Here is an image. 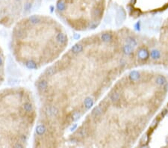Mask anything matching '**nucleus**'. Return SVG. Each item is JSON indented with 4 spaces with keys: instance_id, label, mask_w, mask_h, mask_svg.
<instances>
[{
    "instance_id": "obj_1",
    "label": "nucleus",
    "mask_w": 168,
    "mask_h": 148,
    "mask_svg": "<svg viewBox=\"0 0 168 148\" xmlns=\"http://www.w3.org/2000/svg\"><path fill=\"white\" fill-rule=\"evenodd\" d=\"M59 113V110L55 106H49L46 110V114L49 117H56Z\"/></svg>"
},
{
    "instance_id": "obj_2",
    "label": "nucleus",
    "mask_w": 168,
    "mask_h": 148,
    "mask_svg": "<svg viewBox=\"0 0 168 148\" xmlns=\"http://www.w3.org/2000/svg\"><path fill=\"white\" fill-rule=\"evenodd\" d=\"M149 56V53L146 49H140L138 52V58L140 60H146Z\"/></svg>"
},
{
    "instance_id": "obj_3",
    "label": "nucleus",
    "mask_w": 168,
    "mask_h": 148,
    "mask_svg": "<svg viewBox=\"0 0 168 148\" xmlns=\"http://www.w3.org/2000/svg\"><path fill=\"white\" fill-rule=\"evenodd\" d=\"M126 17V14H125V11H124L123 9L119 10L117 12V17H116V20H117V24L119 25L120 23H121L123 22V20L125 19Z\"/></svg>"
},
{
    "instance_id": "obj_4",
    "label": "nucleus",
    "mask_w": 168,
    "mask_h": 148,
    "mask_svg": "<svg viewBox=\"0 0 168 148\" xmlns=\"http://www.w3.org/2000/svg\"><path fill=\"white\" fill-rule=\"evenodd\" d=\"M55 39H56V41L60 44H65L67 40L66 35L63 33H58L57 35H56Z\"/></svg>"
},
{
    "instance_id": "obj_5",
    "label": "nucleus",
    "mask_w": 168,
    "mask_h": 148,
    "mask_svg": "<svg viewBox=\"0 0 168 148\" xmlns=\"http://www.w3.org/2000/svg\"><path fill=\"white\" fill-rule=\"evenodd\" d=\"M102 112H103V108L100 106H98L92 111L91 114L93 118H98V117L100 116L102 114Z\"/></svg>"
},
{
    "instance_id": "obj_6",
    "label": "nucleus",
    "mask_w": 168,
    "mask_h": 148,
    "mask_svg": "<svg viewBox=\"0 0 168 148\" xmlns=\"http://www.w3.org/2000/svg\"><path fill=\"white\" fill-rule=\"evenodd\" d=\"M140 78V75L138 71L133 70L129 73V79L131 81H132V82L138 81Z\"/></svg>"
},
{
    "instance_id": "obj_7",
    "label": "nucleus",
    "mask_w": 168,
    "mask_h": 148,
    "mask_svg": "<svg viewBox=\"0 0 168 148\" xmlns=\"http://www.w3.org/2000/svg\"><path fill=\"white\" fill-rule=\"evenodd\" d=\"M48 88V83L46 80H41L38 82V89L40 91H45Z\"/></svg>"
},
{
    "instance_id": "obj_8",
    "label": "nucleus",
    "mask_w": 168,
    "mask_h": 148,
    "mask_svg": "<svg viewBox=\"0 0 168 148\" xmlns=\"http://www.w3.org/2000/svg\"><path fill=\"white\" fill-rule=\"evenodd\" d=\"M83 49V46L81 44H76L72 47V52L73 54H78L82 51Z\"/></svg>"
},
{
    "instance_id": "obj_9",
    "label": "nucleus",
    "mask_w": 168,
    "mask_h": 148,
    "mask_svg": "<svg viewBox=\"0 0 168 148\" xmlns=\"http://www.w3.org/2000/svg\"><path fill=\"white\" fill-rule=\"evenodd\" d=\"M133 49H134V47L132 46L129 44H127V45H125L123 48V52L125 53L126 55H130L132 54V52H133Z\"/></svg>"
},
{
    "instance_id": "obj_10",
    "label": "nucleus",
    "mask_w": 168,
    "mask_h": 148,
    "mask_svg": "<svg viewBox=\"0 0 168 148\" xmlns=\"http://www.w3.org/2000/svg\"><path fill=\"white\" fill-rule=\"evenodd\" d=\"M41 21V18L39 17V16H32L30 18H29V22L33 24V25H35V24H38L40 23Z\"/></svg>"
},
{
    "instance_id": "obj_11",
    "label": "nucleus",
    "mask_w": 168,
    "mask_h": 148,
    "mask_svg": "<svg viewBox=\"0 0 168 148\" xmlns=\"http://www.w3.org/2000/svg\"><path fill=\"white\" fill-rule=\"evenodd\" d=\"M84 105L86 108H90L93 105V99L90 97H87L84 101Z\"/></svg>"
},
{
    "instance_id": "obj_12",
    "label": "nucleus",
    "mask_w": 168,
    "mask_h": 148,
    "mask_svg": "<svg viewBox=\"0 0 168 148\" xmlns=\"http://www.w3.org/2000/svg\"><path fill=\"white\" fill-rule=\"evenodd\" d=\"M155 83L158 85H164L167 83V80L164 76H158L156 79H155Z\"/></svg>"
},
{
    "instance_id": "obj_13",
    "label": "nucleus",
    "mask_w": 168,
    "mask_h": 148,
    "mask_svg": "<svg viewBox=\"0 0 168 148\" xmlns=\"http://www.w3.org/2000/svg\"><path fill=\"white\" fill-rule=\"evenodd\" d=\"M110 99L112 102H117L120 100V94L117 93V92H114L112 93L110 96Z\"/></svg>"
},
{
    "instance_id": "obj_14",
    "label": "nucleus",
    "mask_w": 168,
    "mask_h": 148,
    "mask_svg": "<svg viewBox=\"0 0 168 148\" xmlns=\"http://www.w3.org/2000/svg\"><path fill=\"white\" fill-rule=\"evenodd\" d=\"M101 39L103 42H109L112 40V36L111 34L108 33H104L101 36Z\"/></svg>"
},
{
    "instance_id": "obj_15",
    "label": "nucleus",
    "mask_w": 168,
    "mask_h": 148,
    "mask_svg": "<svg viewBox=\"0 0 168 148\" xmlns=\"http://www.w3.org/2000/svg\"><path fill=\"white\" fill-rule=\"evenodd\" d=\"M126 41L127 42V44L131 45L133 47H135L137 46V41L134 38H132V37H128V38L126 39Z\"/></svg>"
},
{
    "instance_id": "obj_16",
    "label": "nucleus",
    "mask_w": 168,
    "mask_h": 148,
    "mask_svg": "<svg viewBox=\"0 0 168 148\" xmlns=\"http://www.w3.org/2000/svg\"><path fill=\"white\" fill-rule=\"evenodd\" d=\"M46 128L45 127V126H43V125H39L36 129V132L38 135L44 134L46 132Z\"/></svg>"
},
{
    "instance_id": "obj_17",
    "label": "nucleus",
    "mask_w": 168,
    "mask_h": 148,
    "mask_svg": "<svg viewBox=\"0 0 168 148\" xmlns=\"http://www.w3.org/2000/svg\"><path fill=\"white\" fill-rule=\"evenodd\" d=\"M150 56L152 59H158L161 56V53L158 50H156V49H155V50H152L151 52H150Z\"/></svg>"
},
{
    "instance_id": "obj_18",
    "label": "nucleus",
    "mask_w": 168,
    "mask_h": 148,
    "mask_svg": "<svg viewBox=\"0 0 168 148\" xmlns=\"http://www.w3.org/2000/svg\"><path fill=\"white\" fill-rule=\"evenodd\" d=\"M26 66L28 67V69H36L37 66V64L33 61H28L26 62Z\"/></svg>"
},
{
    "instance_id": "obj_19",
    "label": "nucleus",
    "mask_w": 168,
    "mask_h": 148,
    "mask_svg": "<svg viewBox=\"0 0 168 148\" xmlns=\"http://www.w3.org/2000/svg\"><path fill=\"white\" fill-rule=\"evenodd\" d=\"M33 109L32 105L29 102H26L23 105V110L26 112H31Z\"/></svg>"
},
{
    "instance_id": "obj_20",
    "label": "nucleus",
    "mask_w": 168,
    "mask_h": 148,
    "mask_svg": "<svg viewBox=\"0 0 168 148\" xmlns=\"http://www.w3.org/2000/svg\"><path fill=\"white\" fill-rule=\"evenodd\" d=\"M57 8L60 11H63L66 8V4L64 1H59L57 4Z\"/></svg>"
},
{
    "instance_id": "obj_21",
    "label": "nucleus",
    "mask_w": 168,
    "mask_h": 148,
    "mask_svg": "<svg viewBox=\"0 0 168 148\" xmlns=\"http://www.w3.org/2000/svg\"><path fill=\"white\" fill-rule=\"evenodd\" d=\"M88 135V131H87L86 129H82L78 132V136L80 138H84Z\"/></svg>"
},
{
    "instance_id": "obj_22",
    "label": "nucleus",
    "mask_w": 168,
    "mask_h": 148,
    "mask_svg": "<svg viewBox=\"0 0 168 148\" xmlns=\"http://www.w3.org/2000/svg\"><path fill=\"white\" fill-rule=\"evenodd\" d=\"M55 73H56V70H55V67H49V68L46 70V73L47 76H52V75H54Z\"/></svg>"
},
{
    "instance_id": "obj_23",
    "label": "nucleus",
    "mask_w": 168,
    "mask_h": 148,
    "mask_svg": "<svg viewBox=\"0 0 168 148\" xmlns=\"http://www.w3.org/2000/svg\"><path fill=\"white\" fill-rule=\"evenodd\" d=\"M80 116H81V114L78 112H75L72 114V120H74V121L76 120H78L80 118Z\"/></svg>"
},
{
    "instance_id": "obj_24",
    "label": "nucleus",
    "mask_w": 168,
    "mask_h": 148,
    "mask_svg": "<svg viewBox=\"0 0 168 148\" xmlns=\"http://www.w3.org/2000/svg\"><path fill=\"white\" fill-rule=\"evenodd\" d=\"M148 139H149L148 135H147L146 134L144 135V136H143V138H142V139H141V141H142L143 144H146L147 143V141H148Z\"/></svg>"
},
{
    "instance_id": "obj_25",
    "label": "nucleus",
    "mask_w": 168,
    "mask_h": 148,
    "mask_svg": "<svg viewBox=\"0 0 168 148\" xmlns=\"http://www.w3.org/2000/svg\"><path fill=\"white\" fill-rule=\"evenodd\" d=\"M32 7V3H29V2H28V3H26V5H25L24 9H25V11H29V10H31Z\"/></svg>"
},
{
    "instance_id": "obj_26",
    "label": "nucleus",
    "mask_w": 168,
    "mask_h": 148,
    "mask_svg": "<svg viewBox=\"0 0 168 148\" xmlns=\"http://www.w3.org/2000/svg\"><path fill=\"white\" fill-rule=\"evenodd\" d=\"M17 37H18L19 38H22L23 36H24V33H23V32H22V31L21 29H19V30L17 31Z\"/></svg>"
},
{
    "instance_id": "obj_27",
    "label": "nucleus",
    "mask_w": 168,
    "mask_h": 148,
    "mask_svg": "<svg viewBox=\"0 0 168 148\" xmlns=\"http://www.w3.org/2000/svg\"><path fill=\"white\" fill-rule=\"evenodd\" d=\"M26 140H27V138H26V135H21V136L20 137V142H21L22 144L24 143V142H26Z\"/></svg>"
},
{
    "instance_id": "obj_28",
    "label": "nucleus",
    "mask_w": 168,
    "mask_h": 148,
    "mask_svg": "<svg viewBox=\"0 0 168 148\" xmlns=\"http://www.w3.org/2000/svg\"><path fill=\"white\" fill-rule=\"evenodd\" d=\"M14 147H22V144L21 142H20V141H18L17 144H15Z\"/></svg>"
},
{
    "instance_id": "obj_29",
    "label": "nucleus",
    "mask_w": 168,
    "mask_h": 148,
    "mask_svg": "<svg viewBox=\"0 0 168 148\" xmlns=\"http://www.w3.org/2000/svg\"><path fill=\"white\" fill-rule=\"evenodd\" d=\"M158 122V120H155L153 121V123H152V124L151 125V127H152V128H154L155 126L157 125Z\"/></svg>"
},
{
    "instance_id": "obj_30",
    "label": "nucleus",
    "mask_w": 168,
    "mask_h": 148,
    "mask_svg": "<svg viewBox=\"0 0 168 148\" xmlns=\"http://www.w3.org/2000/svg\"><path fill=\"white\" fill-rule=\"evenodd\" d=\"M2 59L1 57H0V66L2 65Z\"/></svg>"
},
{
    "instance_id": "obj_31",
    "label": "nucleus",
    "mask_w": 168,
    "mask_h": 148,
    "mask_svg": "<svg viewBox=\"0 0 168 148\" xmlns=\"http://www.w3.org/2000/svg\"><path fill=\"white\" fill-rule=\"evenodd\" d=\"M164 1H165V2H167V4H168V0H164Z\"/></svg>"
},
{
    "instance_id": "obj_32",
    "label": "nucleus",
    "mask_w": 168,
    "mask_h": 148,
    "mask_svg": "<svg viewBox=\"0 0 168 148\" xmlns=\"http://www.w3.org/2000/svg\"><path fill=\"white\" fill-rule=\"evenodd\" d=\"M167 141H168V138H167Z\"/></svg>"
}]
</instances>
